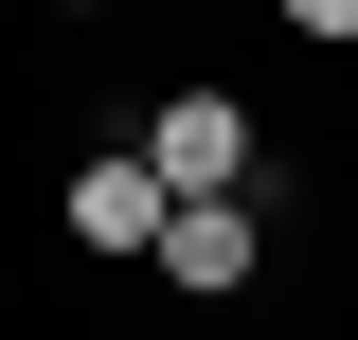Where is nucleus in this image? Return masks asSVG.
Instances as JSON below:
<instances>
[{
	"instance_id": "obj_2",
	"label": "nucleus",
	"mask_w": 358,
	"mask_h": 340,
	"mask_svg": "<svg viewBox=\"0 0 358 340\" xmlns=\"http://www.w3.org/2000/svg\"><path fill=\"white\" fill-rule=\"evenodd\" d=\"M143 269H179L197 304H233V287L268 269V215H251V197H162V233H143Z\"/></svg>"
},
{
	"instance_id": "obj_3",
	"label": "nucleus",
	"mask_w": 358,
	"mask_h": 340,
	"mask_svg": "<svg viewBox=\"0 0 358 340\" xmlns=\"http://www.w3.org/2000/svg\"><path fill=\"white\" fill-rule=\"evenodd\" d=\"M72 233H90V251H143V233H162V179H143V143H126V162H72Z\"/></svg>"
},
{
	"instance_id": "obj_1",
	"label": "nucleus",
	"mask_w": 358,
	"mask_h": 340,
	"mask_svg": "<svg viewBox=\"0 0 358 340\" xmlns=\"http://www.w3.org/2000/svg\"><path fill=\"white\" fill-rule=\"evenodd\" d=\"M143 179L162 197H251V108L233 90H162L143 108Z\"/></svg>"
},
{
	"instance_id": "obj_4",
	"label": "nucleus",
	"mask_w": 358,
	"mask_h": 340,
	"mask_svg": "<svg viewBox=\"0 0 358 340\" xmlns=\"http://www.w3.org/2000/svg\"><path fill=\"white\" fill-rule=\"evenodd\" d=\"M268 18H287V36H358V0H268Z\"/></svg>"
},
{
	"instance_id": "obj_5",
	"label": "nucleus",
	"mask_w": 358,
	"mask_h": 340,
	"mask_svg": "<svg viewBox=\"0 0 358 340\" xmlns=\"http://www.w3.org/2000/svg\"><path fill=\"white\" fill-rule=\"evenodd\" d=\"M72 18H108V0H72Z\"/></svg>"
}]
</instances>
